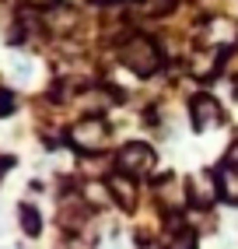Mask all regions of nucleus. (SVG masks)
Returning a JSON list of instances; mask_svg holds the SVG:
<instances>
[{
    "instance_id": "7",
    "label": "nucleus",
    "mask_w": 238,
    "mask_h": 249,
    "mask_svg": "<svg viewBox=\"0 0 238 249\" xmlns=\"http://www.w3.org/2000/svg\"><path fill=\"white\" fill-rule=\"evenodd\" d=\"M21 228H25V235H39L42 231V218H39V211L32 207V204H21Z\"/></svg>"
},
{
    "instance_id": "8",
    "label": "nucleus",
    "mask_w": 238,
    "mask_h": 249,
    "mask_svg": "<svg viewBox=\"0 0 238 249\" xmlns=\"http://www.w3.org/2000/svg\"><path fill=\"white\" fill-rule=\"evenodd\" d=\"M84 200H91V207H102V204H109V182H105V186H98V182H84Z\"/></svg>"
},
{
    "instance_id": "2",
    "label": "nucleus",
    "mask_w": 238,
    "mask_h": 249,
    "mask_svg": "<svg viewBox=\"0 0 238 249\" xmlns=\"http://www.w3.org/2000/svg\"><path fill=\"white\" fill-rule=\"evenodd\" d=\"M70 144L81 155H102V147L109 144V123L102 116H88L70 130Z\"/></svg>"
},
{
    "instance_id": "12",
    "label": "nucleus",
    "mask_w": 238,
    "mask_h": 249,
    "mask_svg": "<svg viewBox=\"0 0 238 249\" xmlns=\"http://www.w3.org/2000/svg\"><path fill=\"white\" fill-rule=\"evenodd\" d=\"M224 165H228V169H238V144H231V147H228V158H224Z\"/></svg>"
},
{
    "instance_id": "4",
    "label": "nucleus",
    "mask_w": 238,
    "mask_h": 249,
    "mask_svg": "<svg viewBox=\"0 0 238 249\" xmlns=\"http://www.w3.org/2000/svg\"><path fill=\"white\" fill-rule=\"evenodd\" d=\"M189 112H193V130H210V126H217L221 120H224V112H221V106L210 95H196Z\"/></svg>"
},
{
    "instance_id": "10",
    "label": "nucleus",
    "mask_w": 238,
    "mask_h": 249,
    "mask_svg": "<svg viewBox=\"0 0 238 249\" xmlns=\"http://www.w3.org/2000/svg\"><path fill=\"white\" fill-rule=\"evenodd\" d=\"M81 169L88 172V176H98L102 169H105V158H98V155H91V158H81Z\"/></svg>"
},
{
    "instance_id": "13",
    "label": "nucleus",
    "mask_w": 238,
    "mask_h": 249,
    "mask_svg": "<svg viewBox=\"0 0 238 249\" xmlns=\"http://www.w3.org/2000/svg\"><path fill=\"white\" fill-rule=\"evenodd\" d=\"M25 4H32V7H49L53 0H25Z\"/></svg>"
},
{
    "instance_id": "3",
    "label": "nucleus",
    "mask_w": 238,
    "mask_h": 249,
    "mask_svg": "<svg viewBox=\"0 0 238 249\" xmlns=\"http://www.w3.org/2000/svg\"><path fill=\"white\" fill-rule=\"evenodd\" d=\"M154 165H158L154 147H147L140 141L123 144V147H119V155H116V169L123 172V176H130V179H140L147 172H154Z\"/></svg>"
},
{
    "instance_id": "6",
    "label": "nucleus",
    "mask_w": 238,
    "mask_h": 249,
    "mask_svg": "<svg viewBox=\"0 0 238 249\" xmlns=\"http://www.w3.org/2000/svg\"><path fill=\"white\" fill-rule=\"evenodd\" d=\"M217 193H221V186L214 182V176H210V172H200V176H193V179H189V196H193V204L210 207V204L217 200Z\"/></svg>"
},
{
    "instance_id": "5",
    "label": "nucleus",
    "mask_w": 238,
    "mask_h": 249,
    "mask_svg": "<svg viewBox=\"0 0 238 249\" xmlns=\"http://www.w3.org/2000/svg\"><path fill=\"white\" fill-rule=\"evenodd\" d=\"M109 193L116 196V204L119 207H126V211H133L137 207V179H130V176H109Z\"/></svg>"
},
{
    "instance_id": "1",
    "label": "nucleus",
    "mask_w": 238,
    "mask_h": 249,
    "mask_svg": "<svg viewBox=\"0 0 238 249\" xmlns=\"http://www.w3.org/2000/svg\"><path fill=\"white\" fill-rule=\"evenodd\" d=\"M119 60H123L133 74H140V77L154 74L161 67V53H158V46L147 36H130L123 46H119Z\"/></svg>"
},
{
    "instance_id": "11",
    "label": "nucleus",
    "mask_w": 238,
    "mask_h": 249,
    "mask_svg": "<svg viewBox=\"0 0 238 249\" xmlns=\"http://www.w3.org/2000/svg\"><path fill=\"white\" fill-rule=\"evenodd\" d=\"M14 77H32V63L28 60H14Z\"/></svg>"
},
{
    "instance_id": "14",
    "label": "nucleus",
    "mask_w": 238,
    "mask_h": 249,
    "mask_svg": "<svg viewBox=\"0 0 238 249\" xmlns=\"http://www.w3.org/2000/svg\"><path fill=\"white\" fill-rule=\"evenodd\" d=\"M0 109H7V102H0Z\"/></svg>"
},
{
    "instance_id": "16",
    "label": "nucleus",
    "mask_w": 238,
    "mask_h": 249,
    "mask_svg": "<svg viewBox=\"0 0 238 249\" xmlns=\"http://www.w3.org/2000/svg\"><path fill=\"white\" fill-rule=\"evenodd\" d=\"M112 249H119V246H112Z\"/></svg>"
},
{
    "instance_id": "9",
    "label": "nucleus",
    "mask_w": 238,
    "mask_h": 249,
    "mask_svg": "<svg viewBox=\"0 0 238 249\" xmlns=\"http://www.w3.org/2000/svg\"><path fill=\"white\" fill-rule=\"evenodd\" d=\"M196 239H193V231H175L172 239H168V249H193Z\"/></svg>"
},
{
    "instance_id": "15",
    "label": "nucleus",
    "mask_w": 238,
    "mask_h": 249,
    "mask_svg": "<svg viewBox=\"0 0 238 249\" xmlns=\"http://www.w3.org/2000/svg\"><path fill=\"white\" fill-rule=\"evenodd\" d=\"M0 249H14V246H0Z\"/></svg>"
}]
</instances>
